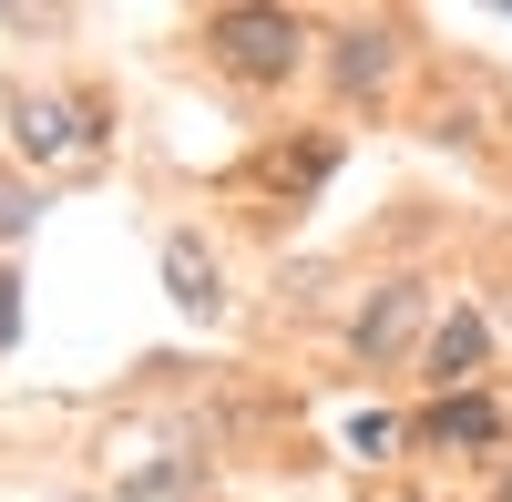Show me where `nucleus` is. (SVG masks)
Here are the masks:
<instances>
[{"label": "nucleus", "instance_id": "obj_1", "mask_svg": "<svg viewBox=\"0 0 512 502\" xmlns=\"http://www.w3.org/2000/svg\"><path fill=\"white\" fill-rule=\"evenodd\" d=\"M297 52H308V31L287 11H216V62L246 72V82H287Z\"/></svg>", "mask_w": 512, "mask_h": 502}, {"label": "nucleus", "instance_id": "obj_2", "mask_svg": "<svg viewBox=\"0 0 512 502\" xmlns=\"http://www.w3.org/2000/svg\"><path fill=\"white\" fill-rule=\"evenodd\" d=\"M11 123H21V154H82V144H93L82 103H52V93H21Z\"/></svg>", "mask_w": 512, "mask_h": 502}, {"label": "nucleus", "instance_id": "obj_3", "mask_svg": "<svg viewBox=\"0 0 512 502\" xmlns=\"http://www.w3.org/2000/svg\"><path fill=\"white\" fill-rule=\"evenodd\" d=\"M164 287H175V308H185V318H216V267H205V246H195V236L164 246Z\"/></svg>", "mask_w": 512, "mask_h": 502}, {"label": "nucleus", "instance_id": "obj_4", "mask_svg": "<svg viewBox=\"0 0 512 502\" xmlns=\"http://www.w3.org/2000/svg\"><path fill=\"white\" fill-rule=\"evenodd\" d=\"M420 318V287H379V308H359V359H390Z\"/></svg>", "mask_w": 512, "mask_h": 502}, {"label": "nucleus", "instance_id": "obj_5", "mask_svg": "<svg viewBox=\"0 0 512 502\" xmlns=\"http://www.w3.org/2000/svg\"><path fill=\"white\" fill-rule=\"evenodd\" d=\"M420 441H441V451H461V441H502V410L461 390V400H441L431 421H420Z\"/></svg>", "mask_w": 512, "mask_h": 502}, {"label": "nucleus", "instance_id": "obj_6", "mask_svg": "<svg viewBox=\"0 0 512 502\" xmlns=\"http://www.w3.org/2000/svg\"><path fill=\"white\" fill-rule=\"evenodd\" d=\"M482 349H492V339H482V318L461 308V318L441 328V339H431V380H441V390L461 400V369H482Z\"/></svg>", "mask_w": 512, "mask_h": 502}, {"label": "nucleus", "instance_id": "obj_7", "mask_svg": "<svg viewBox=\"0 0 512 502\" xmlns=\"http://www.w3.org/2000/svg\"><path fill=\"white\" fill-rule=\"evenodd\" d=\"M379 72H390V41H379V31H349V41H338V82H349V93H369Z\"/></svg>", "mask_w": 512, "mask_h": 502}, {"label": "nucleus", "instance_id": "obj_8", "mask_svg": "<svg viewBox=\"0 0 512 502\" xmlns=\"http://www.w3.org/2000/svg\"><path fill=\"white\" fill-rule=\"evenodd\" d=\"M11 339H21V277L0 267V349H11Z\"/></svg>", "mask_w": 512, "mask_h": 502}, {"label": "nucleus", "instance_id": "obj_9", "mask_svg": "<svg viewBox=\"0 0 512 502\" xmlns=\"http://www.w3.org/2000/svg\"><path fill=\"white\" fill-rule=\"evenodd\" d=\"M21 226H31V195H21L11 175H0V236H21Z\"/></svg>", "mask_w": 512, "mask_h": 502}, {"label": "nucleus", "instance_id": "obj_10", "mask_svg": "<svg viewBox=\"0 0 512 502\" xmlns=\"http://www.w3.org/2000/svg\"><path fill=\"white\" fill-rule=\"evenodd\" d=\"M492 502H512V482H502V492H492Z\"/></svg>", "mask_w": 512, "mask_h": 502}]
</instances>
